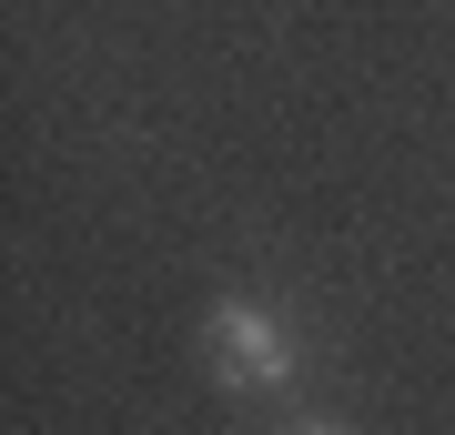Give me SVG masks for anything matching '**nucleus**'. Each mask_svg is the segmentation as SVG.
<instances>
[{"label": "nucleus", "instance_id": "2", "mask_svg": "<svg viewBox=\"0 0 455 435\" xmlns=\"http://www.w3.org/2000/svg\"><path fill=\"white\" fill-rule=\"evenodd\" d=\"M293 435H344V425H293Z\"/></svg>", "mask_w": 455, "mask_h": 435}, {"label": "nucleus", "instance_id": "1", "mask_svg": "<svg viewBox=\"0 0 455 435\" xmlns=\"http://www.w3.org/2000/svg\"><path fill=\"white\" fill-rule=\"evenodd\" d=\"M203 365H212L223 395H283L293 385V334L274 324V304L233 294V304H212V324H203Z\"/></svg>", "mask_w": 455, "mask_h": 435}]
</instances>
